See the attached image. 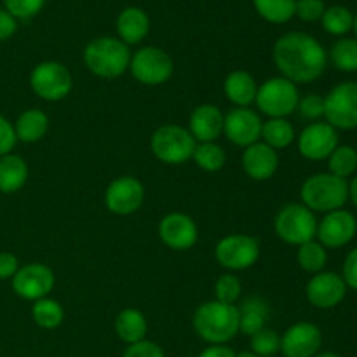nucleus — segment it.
I'll use <instances>...</instances> for the list:
<instances>
[{
	"instance_id": "f257e3e1",
	"label": "nucleus",
	"mask_w": 357,
	"mask_h": 357,
	"mask_svg": "<svg viewBox=\"0 0 357 357\" xmlns=\"http://www.w3.org/2000/svg\"><path fill=\"white\" fill-rule=\"evenodd\" d=\"M274 63L281 77L293 84H310L328 66V52L317 38L303 31H288L274 44Z\"/></svg>"
},
{
	"instance_id": "f03ea898",
	"label": "nucleus",
	"mask_w": 357,
	"mask_h": 357,
	"mask_svg": "<svg viewBox=\"0 0 357 357\" xmlns=\"http://www.w3.org/2000/svg\"><path fill=\"white\" fill-rule=\"evenodd\" d=\"M194 330L209 345H227L239 333V310L218 300L201 303L195 309Z\"/></svg>"
},
{
	"instance_id": "7ed1b4c3",
	"label": "nucleus",
	"mask_w": 357,
	"mask_h": 357,
	"mask_svg": "<svg viewBox=\"0 0 357 357\" xmlns=\"http://www.w3.org/2000/svg\"><path fill=\"white\" fill-rule=\"evenodd\" d=\"M131 51L117 37H98L84 49V63L100 79H117L131 63Z\"/></svg>"
},
{
	"instance_id": "20e7f679",
	"label": "nucleus",
	"mask_w": 357,
	"mask_h": 357,
	"mask_svg": "<svg viewBox=\"0 0 357 357\" xmlns=\"http://www.w3.org/2000/svg\"><path fill=\"white\" fill-rule=\"evenodd\" d=\"M302 204L312 213H331L349 201V181L331 173H317L307 178L300 188Z\"/></svg>"
},
{
	"instance_id": "39448f33",
	"label": "nucleus",
	"mask_w": 357,
	"mask_h": 357,
	"mask_svg": "<svg viewBox=\"0 0 357 357\" xmlns=\"http://www.w3.org/2000/svg\"><path fill=\"white\" fill-rule=\"evenodd\" d=\"M195 139L190 131L176 124H166L155 129L150 138V149L153 155L164 164L178 166L192 159L195 150Z\"/></svg>"
},
{
	"instance_id": "423d86ee",
	"label": "nucleus",
	"mask_w": 357,
	"mask_h": 357,
	"mask_svg": "<svg viewBox=\"0 0 357 357\" xmlns=\"http://www.w3.org/2000/svg\"><path fill=\"white\" fill-rule=\"evenodd\" d=\"M275 234L281 241L291 246H302L316 239L317 218L309 208L291 202L279 209L274 220Z\"/></svg>"
},
{
	"instance_id": "0eeeda50",
	"label": "nucleus",
	"mask_w": 357,
	"mask_h": 357,
	"mask_svg": "<svg viewBox=\"0 0 357 357\" xmlns=\"http://www.w3.org/2000/svg\"><path fill=\"white\" fill-rule=\"evenodd\" d=\"M300 101L298 86L284 77H272L258 87L257 103L258 110L268 119H286L296 110Z\"/></svg>"
},
{
	"instance_id": "6e6552de",
	"label": "nucleus",
	"mask_w": 357,
	"mask_h": 357,
	"mask_svg": "<svg viewBox=\"0 0 357 357\" xmlns=\"http://www.w3.org/2000/svg\"><path fill=\"white\" fill-rule=\"evenodd\" d=\"M324 119L335 129H357V82L345 80L324 96Z\"/></svg>"
},
{
	"instance_id": "1a4fd4ad",
	"label": "nucleus",
	"mask_w": 357,
	"mask_h": 357,
	"mask_svg": "<svg viewBox=\"0 0 357 357\" xmlns=\"http://www.w3.org/2000/svg\"><path fill=\"white\" fill-rule=\"evenodd\" d=\"M131 75L143 86H160L167 82L174 72V63L164 49L146 45L131 56Z\"/></svg>"
},
{
	"instance_id": "9d476101",
	"label": "nucleus",
	"mask_w": 357,
	"mask_h": 357,
	"mask_svg": "<svg viewBox=\"0 0 357 357\" xmlns=\"http://www.w3.org/2000/svg\"><path fill=\"white\" fill-rule=\"evenodd\" d=\"M73 86L72 73L59 61H42L31 70L30 87L40 100L61 101Z\"/></svg>"
},
{
	"instance_id": "9b49d317",
	"label": "nucleus",
	"mask_w": 357,
	"mask_h": 357,
	"mask_svg": "<svg viewBox=\"0 0 357 357\" xmlns=\"http://www.w3.org/2000/svg\"><path fill=\"white\" fill-rule=\"evenodd\" d=\"M215 258L227 271H246L260 258V243L257 237L246 234H230L218 241Z\"/></svg>"
},
{
	"instance_id": "f8f14e48",
	"label": "nucleus",
	"mask_w": 357,
	"mask_h": 357,
	"mask_svg": "<svg viewBox=\"0 0 357 357\" xmlns=\"http://www.w3.org/2000/svg\"><path fill=\"white\" fill-rule=\"evenodd\" d=\"M145 199V187L135 176L115 178L105 192V206L110 213L128 216L138 211Z\"/></svg>"
},
{
	"instance_id": "ddd939ff",
	"label": "nucleus",
	"mask_w": 357,
	"mask_h": 357,
	"mask_svg": "<svg viewBox=\"0 0 357 357\" xmlns=\"http://www.w3.org/2000/svg\"><path fill=\"white\" fill-rule=\"evenodd\" d=\"M357 234V220L347 209H337L324 215L317 222V243L323 244L326 250H338L347 246Z\"/></svg>"
},
{
	"instance_id": "4468645a",
	"label": "nucleus",
	"mask_w": 357,
	"mask_h": 357,
	"mask_svg": "<svg viewBox=\"0 0 357 357\" xmlns=\"http://www.w3.org/2000/svg\"><path fill=\"white\" fill-rule=\"evenodd\" d=\"M13 289L20 298L37 302L45 298L54 288V274L44 264H28L20 267L13 279Z\"/></svg>"
},
{
	"instance_id": "2eb2a0df",
	"label": "nucleus",
	"mask_w": 357,
	"mask_h": 357,
	"mask_svg": "<svg viewBox=\"0 0 357 357\" xmlns=\"http://www.w3.org/2000/svg\"><path fill=\"white\" fill-rule=\"evenodd\" d=\"M298 152L309 160H324L338 146V131L328 122H312L296 138Z\"/></svg>"
},
{
	"instance_id": "dca6fc26",
	"label": "nucleus",
	"mask_w": 357,
	"mask_h": 357,
	"mask_svg": "<svg viewBox=\"0 0 357 357\" xmlns=\"http://www.w3.org/2000/svg\"><path fill=\"white\" fill-rule=\"evenodd\" d=\"M261 117L258 112L248 108H232L223 119V132L237 146L253 145L261 138Z\"/></svg>"
},
{
	"instance_id": "f3484780",
	"label": "nucleus",
	"mask_w": 357,
	"mask_h": 357,
	"mask_svg": "<svg viewBox=\"0 0 357 357\" xmlns=\"http://www.w3.org/2000/svg\"><path fill=\"white\" fill-rule=\"evenodd\" d=\"M347 284L337 272H319L307 282L305 295L310 305L316 309H335L344 302L347 295Z\"/></svg>"
},
{
	"instance_id": "a211bd4d",
	"label": "nucleus",
	"mask_w": 357,
	"mask_h": 357,
	"mask_svg": "<svg viewBox=\"0 0 357 357\" xmlns=\"http://www.w3.org/2000/svg\"><path fill=\"white\" fill-rule=\"evenodd\" d=\"M323 345V333L314 323H295L281 337L284 357H314Z\"/></svg>"
},
{
	"instance_id": "6ab92c4d",
	"label": "nucleus",
	"mask_w": 357,
	"mask_h": 357,
	"mask_svg": "<svg viewBox=\"0 0 357 357\" xmlns=\"http://www.w3.org/2000/svg\"><path fill=\"white\" fill-rule=\"evenodd\" d=\"M159 237L171 250L187 251L197 243L199 229L194 220L185 213H169L160 220Z\"/></svg>"
},
{
	"instance_id": "aec40b11",
	"label": "nucleus",
	"mask_w": 357,
	"mask_h": 357,
	"mask_svg": "<svg viewBox=\"0 0 357 357\" xmlns=\"http://www.w3.org/2000/svg\"><path fill=\"white\" fill-rule=\"evenodd\" d=\"M279 167V157L274 149L257 142L246 146L243 153V169L251 180L267 181L275 174Z\"/></svg>"
},
{
	"instance_id": "412c9836",
	"label": "nucleus",
	"mask_w": 357,
	"mask_h": 357,
	"mask_svg": "<svg viewBox=\"0 0 357 357\" xmlns=\"http://www.w3.org/2000/svg\"><path fill=\"white\" fill-rule=\"evenodd\" d=\"M223 119L225 115L216 105H199L190 115L188 131L199 143L216 142V138H220V135L223 132Z\"/></svg>"
},
{
	"instance_id": "4be33fe9",
	"label": "nucleus",
	"mask_w": 357,
	"mask_h": 357,
	"mask_svg": "<svg viewBox=\"0 0 357 357\" xmlns=\"http://www.w3.org/2000/svg\"><path fill=\"white\" fill-rule=\"evenodd\" d=\"M117 38H121L126 45L139 44L150 31V17L139 7H126L119 13L115 21Z\"/></svg>"
},
{
	"instance_id": "5701e85b",
	"label": "nucleus",
	"mask_w": 357,
	"mask_h": 357,
	"mask_svg": "<svg viewBox=\"0 0 357 357\" xmlns=\"http://www.w3.org/2000/svg\"><path fill=\"white\" fill-rule=\"evenodd\" d=\"M237 310H239V333L248 335V337H253L255 333L264 330L271 316L268 302L258 295L246 296Z\"/></svg>"
},
{
	"instance_id": "b1692460",
	"label": "nucleus",
	"mask_w": 357,
	"mask_h": 357,
	"mask_svg": "<svg viewBox=\"0 0 357 357\" xmlns=\"http://www.w3.org/2000/svg\"><path fill=\"white\" fill-rule=\"evenodd\" d=\"M223 91L230 103L236 105L237 108H248L251 103H255L258 86L251 73L244 72V70H234L227 75L225 82H223Z\"/></svg>"
},
{
	"instance_id": "393cba45",
	"label": "nucleus",
	"mask_w": 357,
	"mask_h": 357,
	"mask_svg": "<svg viewBox=\"0 0 357 357\" xmlns=\"http://www.w3.org/2000/svg\"><path fill=\"white\" fill-rule=\"evenodd\" d=\"M49 117L38 108H28L14 122V132L17 142L37 143L47 135Z\"/></svg>"
},
{
	"instance_id": "a878e982",
	"label": "nucleus",
	"mask_w": 357,
	"mask_h": 357,
	"mask_svg": "<svg viewBox=\"0 0 357 357\" xmlns=\"http://www.w3.org/2000/svg\"><path fill=\"white\" fill-rule=\"evenodd\" d=\"M28 180V164L16 153L0 157V192L14 194L21 190Z\"/></svg>"
},
{
	"instance_id": "bb28decb",
	"label": "nucleus",
	"mask_w": 357,
	"mask_h": 357,
	"mask_svg": "<svg viewBox=\"0 0 357 357\" xmlns=\"http://www.w3.org/2000/svg\"><path fill=\"white\" fill-rule=\"evenodd\" d=\"M149 324L145 316L136 309H124L115 319V333L124 344L132 345L145 340Z\"/></svg>"
},
{
	"instance_id": "cd10ccee",
	"label": "nucleus",
	"mask_w": 357,
	"mask_h": 357,
	"mask_svg": "<svg viewBox=\"0 0 357 357\" xmlns=\"http://www.w3.org/2000/svg\"><path fill=\"white\" fill-rule=\"evenodd\" d=\"M328 61L340 72L354 73L357 72V38L342 37L331 45L328 52Z\"/></svg>"
},
{
	"instance_id": "c85d7f7f",
	"label": "nucleus",
	"mask_w": 357,
	"mask_h": 357,
	"mask_svg": "<svg viewBox=\"0 0 357 357\" xmlns=\"http://www.w3.org/2000/svg\"><path fill=\"white\" fill-rule=\"evenodd\" d=\"M258 16L272 24H284L295 16L296 0H253Z\"/></svg>"
},
{
	"instance_id": "c756f323",
	"label": "nucleus",
	"mask_w": 357,
	"mask_h": 357,
	"mask_svg": "<svg viewBox=\"0 0 357 357\" xmlns=\"http://www.w3.org/2000/svg\"><path fill=\"white\" fill-rule=\"evenodd\" d=\"M261 138L271 149L281 150L295 142V129L286 119H268L261 126Z\"/></svg>"
},
{
	"instance_id": "7c9ffc66",
	"label": "nucleus",
	"mask_w": 357,
	"mask_h": 357,
	"mask_svg": "<svg viewBox=\"0 0 357 357\" xmlns=\"http://www.w3.org/2000/svg\"><path fill=\"white\" fill-rule=\"evenodd\" d=\"M324 31L335 37H345L354 26V14L345 6L326 7L323 17H321Z\"/></svg>"
},
{
	"instance_id": "2f4dec72",
	"label": "nucleus",
	"mask_w": 357,
	"mask_h": 357,
	"mask_svg": "<svg viewBox=\"0 0 357 357\" xmlns=\"http://www.w3.org/2000/svg\"><path fill=\"white\" fill-rule=\"evenodd\" d=\"M31 317L37 326L44 328V330H54L65 319V310H63L61 303L45 296V298L33 302Z\"/></svg>"
},
{
	"instance_id": "473e14b6",
	"label": "nucleus",
	"mask_w": 357,
	"mask_h": 357,
	"mask_svg": "<svg viewBox=\"0 0 357 357\" xmlns=\"http://www.w3.org/2000/svg\"><path fill=\"white\" fill-rule=\"evenodd\" d=\"M296 260H298L300 268H303L309 274H319L324 271L328 264V250L316 239L309 241V243L298 246V253H296Z\"/></svg>"
},
{
	"instance_id": "72a5a7b5",
	"label": "nucleus",
	"mask_w": 357,
	"mask_h": 357,
	"mask_svg": "<svg viewBox=\"0 0 357 357\" xmlns=\"http://www.w3.org/2000/svg\"><path fill=\"white\" fill-rule=\"evenodd\" d=\"M328 173L347 180L357 169V150L351 145H338L328 157Z\"/></svg>"
},
{
	"instance_id": "f704fd0d",
	"label": "nucleus",
	"mask_w": 357,
	"mask_h": 357,
	"mask_svg": "<svg viewBox=\"0 0 357 357\" xmlns=\"http://www.w3.org/2000/svg\"><path fill=\"white\" fill-rule=\"evenodd\" d=\"M192 159H194L195 164H197L202 171H206V173H216V171H220L225 166L227 155L225 152H223L222 146L216 145L215 142H211L195 145Z\"/></svg>"
},
{
	"instance_id": "c9c22d12",
	"label": "nucleus",
	"mask_w": 357,
	"mask_h": 357,
	"mask_svg": "<svg viewBox=\"0 0 357 357\" xmlns=\"http://www.w3.org/2000/svg\"><path fill=\"white\" fill-rule=\"evenodd\" d=\"M281 351V337L274 330L264 328L251 337V352L260 357H272Z\"/></svg>"
},
{
	"instance_id": "e433bc0d",
	"label": "nucleus",
	"mask_w": 357,
	"mask_h": 357,
	"mask_svg": "<svg viewBox=\"0 0 357 357\" xmlns=\"http://www.w3.org/2000/svg\"><path fill=\"white\" fill-rule=\"evenodd\" d=\"M241 293H243V284H241L239 278H236L234 274L220 275L218 281L215 282V296L218 302L236 305Z\"/></svg>"
},
{
	"instance_id": "4c0bfd02",
	"label": "nucleus",
	"mask_w": 357,
	"mask_h": 357,
	"mask_svg": "<svg viewBox=\"0 0 357 357\" xmlns=\"http://www.w3.org/2000/svg\"><path fill=\"white\" fill-rule=\"evenodd\" d=\"M6 10L16 20H31L45 6V0H3Z\"/></svg>"
},
{
	"instance_id": "58836bf2",
	"label": "nucleus",
	"mask_w": 357,
	"mask_h": 357,
	"mask_svg": "<svg viewBox=\"0 0 357 357\" xmlns=\"http://www.w3.org/2000/svg\"><path fill=\"white\" fill-rule=\"evenodd\" d=\"M296 110L307 121L317 122L321 117H324V98L321 94H307L300 98Z\"/></svg>"
},
{
	"instance_id": "ea45409f",
	"label": "nucleus",
	"mask_w": 357,
	"mask_h": 357,
	"mask_svg": "<svg viewBox=\"0 0 357 357\" xmlns=\"http://www.w3.org/2000/svg\"><path fill=\"white\" fill-rule=\"evenodd\" d=\"M326 6L323 0H296L295 6V16L305 23H314V21H321Z\"/></svg>"
},
{
	"instance_id": "a19ab883",
	"label": "nucleus",
	"mask_w": 357,
	"mask_h": 357,
	"mask_svg": "<svg viewBox=\"0 0 357 357\" xmlns=\"http://www.w3.org/2000/svg\"><path fill=\"white\" fill-rule=\"evenodd\" d=\"M16 143L17 138L14 132V124H10L3 115H0V157L13 152Z\"/></svg>"
},
{
	"instance_id": "79ce46f5",
	"label": "nucleus",
	"mask_w": 357,
	"mask_h": 357,
	"mask_svg": "<svg viewBox=\"0 0 357 357\" xmlns=\"http://www.w3.org/2000/svg\"><path fill=\"white\" fill-rule=\"evenodd\" d=\"M122 357H164V351L153 342L142 340L138 344L129 345Z\"/></svg>"
},
{
	"instance_id": "37998d69",
	"label": "nucleus",
	"mask_w": 357,
	"mask_h": 357,
	"mask_svg": "<svg viewBox=\"0 0 357 357\" xmlns=\"http://www.w3.org/2000/svg\"><path fill=\"white\" fill-rule=\"evenodd\" d=\"M342 279L345 281L347 288L357 291V248L349 251L345 257L344 268H342Z\"/></svg>"
},
{
	"instance_id": "c03bdc74",
	"label": "nucleus",
	"mask_w": 357,
	"mask_h": 357,
	"mask_svg": "<svg viewBox=\"0 0 357 357\" xmlns=\"http://www.w3.org/2000/svg\"><path fill=\"white\" fill-rule=\"evenodd\" d=\"M17 271H20V261H17V258L13 253L2 251L0 253V281L13 279Z\"/></svg>"
},
{
	"instance_id": "a18cd8bd",
	"label": "nucleus",
	"mask_w": 357,
	"mask_h": 357,
	"mask_svg": "<svg viewBox=\"0 0 357 357\" xmlns=\"http://www.w3.org/2000/svg\"><path fill=\"white\" fill-rule=\"evenodd\" d=\"M17 31V20L6 9H0V42L7 40Z\"/></svg>"
},
{
	"instance_id": "49530a36",
	"label": "nucleus",
	"mask_w": 357,
	"mask_h": 357,
	"mask_svg": "<svg viewBox=\"0 0 357 357\" xmlns=\"http://www.w3.org/2000/svg\"><path fill=\"white\" fill-rule=\"evenodd\" d=\"M199 357H236V352L227 345H209L199 354Z\"/></svg>"
},
{
	"instance_id": "de8ad7c7",
	"label": "nucleus",
	"mask_w": 357,
	"mask_h": 357,
	"mask_svg": "<svg viewBox=\"0 0 357 357\" xmlns=\"http://www.w3.org/2000/svg\"><path fill=\"white\" fill-rule=\"evenodd\" d=\"M349 199H351L352 204L357 208V176L352 178V181L349 183Z\"/></svg>"
},
{
	"instance_id": "09e8293b",
	"label": "nucleus",
	"mask_w": 357,
	"mask_h": 357,
	"mask_svg": "<svg viewBox=\"0 0 357 357\" xmlns=\"http://www.w3.org/2000/svg\"><path fill=\"white\" fill-rule=\"evenodd\" d=\"M314 357H340V356L335 354V352H317Z\"/></svg>"
},
{
	"instance_id": "8fccbe9b",
	"label": "nucleus",
	"mask_w": 357,
	"mask_h": 357,
	"mask_svg": "<svg viewBox=\"0 0 357 357\" xmlns=\"http://www.w3.org/2000/svg\"><path fill=\"white\" fill-rule=\"evenodd\" d=\"M236 357H260V356L253 354V352H248V351H244V352H239V354H236Z\"/></svg>"
},
{
	"instance_id": "3c124183",
	"label": "nucleus",
	"mask_w": 357,
	"mask_h": 357,
	"mask_svg": "<svg viewBox=\"0 0 357 357\" xmlns=\"http://www.w3.org/2000/svg\"><path fill=\"white\" fill-rule=\"evenodd\" d=\"M352 30H354V33H356V38H357V14L354 16V26H352Z\"/></svg>"
}]
</instances>
